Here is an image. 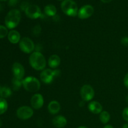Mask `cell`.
I'll list each match as a JSON object with an SVG mask.
<instances>
[{
	"mask_svg": "<svg viewBox=\"0 0 128 128\" xmlns=\"http://www.w3.org/2000/svg\"><path fill=\"white\" fill-rule=\"evenodd\" d=\"M61 10L66 15L74 17L78 14V8L72 0H64L61 3Z\"/></svg>",
	"mask_w": 128,
	"mask_h": 128,
	"instance_id": "obj_3",
	"label": "cell"
},
{
	"mask_svg": "<svg viewBox=\"0 0 128 128\" xmlns=\"http://www.w3.org/2000/svg\"><path fill=\"white\" fill-rule=\"evenodd\" d=\"M80 94L82 100L86 101H90L94 96V91L90 85L86 84L81 88Z\"/></svg>",
	"mask_w": 128,
	"mask_h": 128,
	"instance_id": "obj_8",
	"label": "cell"
},
{
	"mask_svg": "<svg viewBox=\"0 0 128 128\" xmlns=\"http://www.w3.org/2000/svg\"><path fill=\"white\" fill-rule=\"evenodd\" d=\"M18 0H9L8 4L10 6H14L17 4Z\"/></svg>",
	"mask_w": 128,
	"mask_h": 128,
	"instance_id": "obj_27",
	"label": "cell"
},
{
	"mask_svg": "<svg viewBox=\"0 0 128 128\" xmlns=\"http://www.w3.org/2000/svg\"><path fill=\"white\" fill-rule=\"evenodd\" d=\"M102 2H104V3H108V2H111V1H112V0H101Z\"/></svg>",
	"mask_w": 128,
	"mask_h": 128,
	"instance_id": "obj_29",
	"label": "cell"
},
{
	"mask_svg": "<svg viewBox=\"0 0 128 128\" xmlns=\"http://www.w3.org/2000/svg\"><path fill=\"white\" fill-rule=\"evenodd\" d=\"M60 74V71L58 70H52L47 69L42 71L40 74V79L41 81L46 84H50L53 81L54 78L59 76Z\"/></svg>",
	"mask_w": 128,
	"mask_h": 128,
	"instance_id": "obj_5",
	"label": "cell"
},
{
	"mask_svg": "<svg viewBox=\"0 0 128 128\" xmlns=\"http://www.w3.org/2000/svg\"><path fill=\"white\" fill-rule=\"evenodd\" d=\"M126 102H127V104H128V94L127 95V96H126Z\"/></svg>",
	"mask_w": 128,
	"mask_h": 128,
	"instance_id": "obj_32",
	"label": "cell"
},
{
	"mask_svg": "<svg viewBox=\"0 0 128 128\" xmlns=\"http://www.w3.org/2000/svg\"><path fill=\"white\" fill-rule=\"evenodd\" d=\"M104 128H114L112 127V126H111V125H106V126H104Z\"/></svg>",
	"mask_w": 128,
	"mask_h": 128,
	"instance_id": "obj_30",
	"label": "cell"
},
{
	"mask_svg": "<svg viewBox=\"0 0 128 128\" xmlns=\"http://www.w3.org/2000/svg\"><path fill=\"white\" fill-rule=\"evenodd\" d=\"M78 128H88L85 127V126H80V127H78Z\"/></svg>",
	"mask_w": 128,
	"mask_h": 128,
	"instance_id": "obj_34",
	"label": "cell"
},
{
	"mask_svg": "<svg viewBox=\"0 0 128 128\" xmlns=\"http://www.w3.org/2000/svg\"><path fill=\"white\" fill-rule=\"evenodd\" d=\"M122 118L125 121L128 122V108H126L122 111Z\"/></svg>",
	"mask_w": 128,
	"mask_h": 128,
	"instance_id": "obj_24",
	"label": "cell"
},
{
	"mask_svg": "<svg viewBox=\"0 0 128 128\" xmlns=\"http://www.w3.org/2000/svg\"><path fill=\"white\" fill-rule=\"evenodd\" d=\"M16 115L20 120H28L33 115V110L29 106H22L18 109Z\"/></svg>",
	"mask_w": 128,
	"mask_h": 128,
	"instance_id": "obj_7",
	"label": "cell"
},
{
	"mask_svg": "<svg viewBox=\"0 0 128 128\" xmlns=\"http://www.w3.org/2000/svg\"><path fill=\"white\" fill-rule=\"evenodd\" d=\"M43 97L40 94H36L31 98V104L32 107L35 110H39V109L41 108L42 106H43Z\"/></svg>",
	"mask_w": 128,
	"mask_h": 128,
	"instance_id": "obj_12",
	"label": "cell"
},
{
	"mask_svg": "<svg viewBox=\"0 0 128 128\" xmlns=\"http://www.w3.org/2000/svg\"><path fill=\"white\" fill-rule=\"evenodd\" d=\"M124 84L127 88H128V73L126 74L124 78Z\"/></svg>",
	"mask_w": 128,
	"mask_h": 128,
	"instance_id": "obj_28",
	"label": "cell"
},
{
	"mask_svg": "<svg viewBox=\"0 0 128 128\" xmlns=\"http://www.w3.org/2000/svg\"><path fill=\"white\" fill-rule=\"evenodd\" d=\"M121 44L123 46H128V37H124L121 39Z\"/></svg>",
	"mask_w": 128,
	"mask_h": 128,
	"instance_id": "obj_25",
	"label": "cell"
},
{
	"mask_svg": "<svg viewBox=\"0 0 128 128\" xmlns=\"http://www.w3.org/2000/svg\"><path fill=\"white\" fill-rule=\"evenodd\" d=\"M8 40L11 43L16 44L20 41V34L16 30H11L8 34Z\"/></svg>",
	"mask_w": 128,
	"mask_h": 128,
	"instance_id": "obj_17",
	"label": "cell"
},
{
	"mask_svg": "<svg viewBox=\"0 0 128 128\" xmlns=\"http://www.w3.org/2000/svg\"><path fill=\"white\" fill-rule=\"evenodd\" d=\"M100 120L103 124H107L110 120V114L107 111H102L100 113Z\"/></svg>",
	"mask_w": 128,
	"mask_h": 128,
	"instance_id": "obj_20",
	"label": "cell"
},
{
	"mask_svg": "<svg viewBox=\"0 0 128 128\" xmlns=\"http://www.w3.org/2000/svg\"><path fill=\"white\" fill-rule=\"evenodd\" d=\"M60 109H61V106H60V103L56 101H52L50 102L48 106V111L52 114H56L58 113L60 111Z\"/></svg>",
	"mask_w": 128,
	"mask_h": 128,
	"instance_id": "obj_15",
	"label": "cell"
},
{
	"mask_svg": "<svg viewBox=\"0 0 128 128\" xmlns=\"http://www.w3.org/2000/svg\"><path fill=\"white\" fill-rule=\"evenodd\" d=\"M0 1H6V0H0Z\"/></svg>",
	"mask_w": 128,
	"mask_h": 128,
	"instance_id": "obj_36",
	"label": "cell"
},
{
	"mask_svg": "<svg viewBox=\"0 0 128 128\" xmlns=\"http://www.w3.org/2000/svg\"><path fill=\"white\" fill-rule=\"evenodd\" d=\"M11 94H12L11 90H10L8 87L4 86V87H2V89H1V92H0V96H1L2 98H6L10 97L11 95Z\"/></svg>",
	"mask_w": 128,
	"mask_h": 128,
	"instance_id": "obj_21",
	"label": "cell"
},
{
	"mask_svg": "<svg viewBox=\"0 0 128 128\" xmlns=\"http://www.w3.org/2000/svg\"><path fill=\"white\" fill-rule=\"evenodd\" d=\"M60 1H61V0H60Z\"/></svg>",
	"mask_w": 128,
	"mask_h": 128,
	"instance_id": "obj_37",
	"label": "cell"
},
{
	"mask_svg": "<svg viewBox=\"0 0 128 128\" xmlns=\"http://www.w3.org/2000/svg\"><path fill=\"white\" fill-rule=\"evenodd\" d=\"M25 13L31 19H37L41 16V9L38 6L34 4L28 5L25 10Z\"/></svg>",
	"mask_w": 128,
	"mask_h": 128,
	"instance_id": "obj_9",
	"label": "cell"
},
{
	"mask_svg": "<svg viewBox=\"0 0 128 128\" xmlns=\"http://www.w3.org/2000/svg\"><path fill=\"white\" fill-rule=\"evenodd\" d=\"M44 11V13L48 16H55L57 12L56 7L52 4H48L45 6Z\"/></svg>",
	"mask_w": 128,
	"mask_h": 128,
	"instance_id": "obj_18",
	"label": "cell"
},
{
	"mask_svg": "<svg viewBox=\"0 0 128 128\" xmlns=\"http://www.w3.org/2000/svg\"><path fill=\"white\" fill-rule=\"evenodd\" d=\"M33 32L35 34H38L41 32V27L40 26H36L33 30Z\"/></svg>",
	"mask_w": 128,
	"mask_h": 128,
	"instance_id": "obj_26",
	"label": "cell"
},
{
	"mask_svg": "<svg viewBox=\"0 0 128 128\" xmlns=\"http://www.w3.org/2000/svg\"><path fill=\"white\" fill-rule=\"evenodd\" d=\"M67 120L62 116H57L52 120V124L57 128H62L66 126Z\"/></svg>",
	"mask_w": 128,
	"mask_h": 128,
	"instance_id": "obj_13",
	"label": "cell"
},
{
	"mask_svg": "<svg viewBox=\"0 0 128 128\" xmlns=\"http://www.w3.org/2000/svg\"><path fill=\"white\" fill-rule=\"evenodd\" d=\"M1 89H2V87H1V86H0V92H1Z\"/></svg>",
	"mask_w": 128,
	"mask_h": 128,
	"instance_id": "obj_35",
	"label": "cell"
},
{
	"mask_svg": "<svg viewBox=\"0 0 128 128\" xmlns=\"http://www.w3.org/2000/svg\"><path fill=\"white\" fill-rule=\"evenodd\" d=\"M1 126H2V121H1V119H0V128H1Z\"/></svg>",
	"mask_w": 128,
	"mask_h": 128,
	"instance_id": "obj_33",
	"label": "cell"
},
{
	"mask_svg": "<svg viewBox=\"0 0 128 128\" xmlns=\"http://www.w3.org/2000/svg\"><path fill=\"white\" fill-rule=\"evenodd\" d=\"M88 109L92 113L100 114L102 112V107L101 104L96 101H92L88 105Z\"/></svg>",
	"mask_w": 128,
	"mask_h": 128,
	"instance_id": "obj_14",
	"label": "cell"
},
{
	"mask_svg": "<svg viewBox=\"0 0 128 128\" xmlns=\"http://www.w3.org/2000/svg\"><path fill=\"white\" fill-rule=\"evenodd\" d=\"M21 20V12L18 10H11L5 18V24L9 29H13L19 24Z\"/></svg>",
	"mask_w": 128,
	"mask_h": 128,
	"instance_id": "obj_2",
	"label": "cell"
},
{
	"mask_svg": "<svg viewBox=\"0 0 128 128\" xmlns=\"http://www.w3.org/2000/svg\"><path fill=\"white\" fill-rule=\"evenodd\" d=\"M8 109L7 101L4 98H0V115L4 113Z\"/></svg>",
	"mask_w": 128,
	"mask_h": 128,
	"instance_id": "obj_22",
	"label": "cell"
},
{
	"mask_svg": "<svg viewBox=\"0 0 128 128\" xmlns=\"http://www.w3.org/2000/svg\"><path fill=\"white\" fill-rule=\"evenodd\" d=\"M30 63L31 67L37 71H41L46 67L45 58L41 52H34L30 57Z\"/></svg>",
	"mask_w": 128,
	"mask_h": 128,
	"instance_id": "obj_1",
	"label": "cell"
},
{
	"mask_svg": "<svg viewBox=\"0 0 128 128\" xmlns=\"http://www.w3.org/2000/svg\"><path fill=\"white\" fill-rule=\"evenodd\" d=\"M7 34H8L7 28L0 25V39L4 38L7 36Z\"/></svg>",
	"mask_w": 128,
	"mask_h": 128,
	"instance_id": "obj_23",
	"label": "cell"
},
{
	"mask_svg": "<svg viewBox=\"0 0 128 128\" xmlns=\"http://www.w3.org/2000/svg\"><path fill=\"white\" fill-rule=\"evenodd\" d=\"M122 128H128V123L124 124V126H122Z\"/></svg>",
	"mask_w": 128,
	"mask_h": 128,
	"instance_id": "obj_31",
	"label": "cell"
},
{
	"mask_svg": "<svg viewBox=\"0 0 128 128\" xmlns=\"http://www.w3.org/2000/svg\"><path fill=\"white\" fill-rule=\"evenodd\" d=\"M12 72L14 77L22 80L24 75V69L23 66L19 62H14L12 66Z\"/></svg>",
	"mask_w": 128,
	"mask_h": 128,
	"instance_id": "obj_11",
	"label": "cell"
},
{
	"mask_svg": "<svg viewBox=\"0 0 128 128\" xmlns=\"http://www.w3.org/2000/svg\"><path fill=\"white\" fill-rule=\"evenodd\" d=\"M61 62L60 56L56 54H52L48 60V64L51 68H56L58 67Z\"/></svg>",
	"mask_w": 128,
	"mask_h": 128,
	"instance_id": "obj_16",
	"label": "cell"
},
{
	"mask_svg": "<svg viewBox=\"0 0 128 128\" xmlns=\"http://www.w3.org/2000/svg\"><path fill=\"white\" fill-rule=\"evenodd\" d=\"M20 48L25 53H30L34 49V44L33 41L29 38H23L20 41Z\"/></svg>",
	"mask_w": 128,
	"mask_h": 128,
	"instance_id": "obj_6",
	"label": "cell"
},
{
	"mask_svg": "<svg viewBox=\"0 0 128 128\" xmlns=\"http://www.w3.org/2000/svg\"><path fill=\"white\" fill-rule=\"evenodd\" d=\"M93 7L91 5H85L81 7L78 11V17L81 20H84L91 17L94 13Z\"/></svg>",
	"mask_w": 128,
	"mask_h": 128,
	"instance_id": "obj_10",
	"label": "cell"
},
{
	"mask_svg": "<svg viewBox=\"0 0 128 128\" xmlns=\"http://www.w3.org/2000/svg\"><path fill=\"white\" fill-rule=\"evenodd\" d=\"M22 86L26 91L34 92L38 91L41 87V84L37 78L34 77H27L22 80Z\"/></svg>",
	"mask_w": 128,
	"mask_h": 128,
	"instance_id": "obj_4",
	"label": "cell"
},
{
	"mask_svg": "<svg viewBox=\"0 0 128 128\" xmlns=\"http://www.w3.org/2000/svg\"><path fill=\"white\" fill-rule=\"evenodd\" d=\"M22 85V80L16 78L14 77L12 80V86L14 91H18Z\"/></svg>",
	"mask_w": 128,
	"mask_h": 128,
	"instance_id": "obj_19",
	"label": "cell"
}]
</instances>
